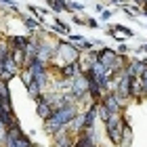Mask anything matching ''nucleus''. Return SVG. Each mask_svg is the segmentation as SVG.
<instances>
[{
	"mask_svg": "<svg viewBox=\"0 0 147 147\" xmlns=\"http://www.w3.org/2000/svg\"><path fill=\"white\" fill-rule=\"evenodd\" d=\"M67 9H71V11H84V4H80V2H67Z\"/></svg>",
	"mask_w": 147,
	"mask_h": 147,
	"instance_id": "nucleus-10",
	"label": "nucleus"
},
{
	"mask_svg": "<svg viewBox=\"0 0 147 147\" xmlns=\"http://www.w3.org/2000/svg\"><path fill=\"white\" fill-rule=\"evenodd\" d=\"M46 2H49V4H51V9H53V11H57V13L67 11V2H65V0H46Z\"/></svg>",
	"mask_w": 147,
	"mask_h": 147,
	"instance_id": "nucleus-8",
	"label": "nucleus"
},
{
	"mask_svg": "<svg viewBox=\"0 0 147 147\" xmlns=\"http://www.w3.org/2000/svg\"><path fill=\"white\" fill-rule=\"evenodd\" d=\"M19 80L23 82V86H28L32 80H34V74H32L28 67H21V69H19Z\"/></svg>",
	"mask_w": 147,
	"mask_h": 147,
	"instance_id": "nucleus-7",
	"label": "nucleus"
},
{
	"mask_svg": "<svg viewBox=\"0 0 147 147\" xmlns=\"http://www.w3.org/2000/svg\"><path fill=\"white\" fill-rule=\"evenodd\" d=\"M74 147H86V145H80V143H74Z\"/></svg>",
	"mask_w": 147,
	"mask_h": 147,
	"instance_id": "nucleus-16",
	"label": "nucleus"
},
{
	"mask_svg": "<svg viewBox=\"0 0 147 147\" xmlns=\"http://www.w3.org/2000/svg\"><path fill=\"white\" fill-rule=\"evenodd\" d=\"M55 32H59V34H65V36H69V28L65 25L63 21H59V19H55Z\"/></svg>",
	"mask_w": 147,
	"mask_h": 147,
	"instance_id": "nucleus-9",
	"label": "nucleus"
},
{
	"mask_svg": "<svg viewBox=\"0 0 147 147\" xmlns=\"http://www.w3.org/2000/svg\"><path fill=\"white\" fill-rule=\"evenodd\" d=\"M139 53H147V42H145V44H141V46H139Z\"/></svg>",
	"mask_w": 147,
	"mask_h": 147,
	"instance_id": "nucleus-14",
	"label": "nucleus"
},
{
	"mask_svg": "<svg viewBox=\"0 0 147 147\" xmlns=\"http://www.w3.org/2000/svg\"><path fill=\"white\" fill-rule=\"evenodd\" d=\"M116 59H118V53H116V51L107 49V46H103V49H99V57H97V61L101 63V65H105V67H107V69H111V67H113V63H116Z\"/></svg>",
	"mask_w": 147,
	"mask_h": 147,
	"instance_id": "nucleus-2",
	"label": "nucleus"
},
{
	"mask_svg": "<svg viewBox=\"0 0 147 147\" xmlns=\"http://www.w3.org/2000/svg\"><path fill=\"white\" fill-rule=\"evenodd\" d=\"M126 51H128V46L122 42V44H120V49H118V55H122V53H126Z\"/></svg>",
	"mask_w": 147,
	"mask_h": 147,
	"instance_id": "nucleus-12",
	"label": "nucleus"
},
{
	"mask_svg": "<svg viewBox=\"0 0 147 147\" xmlns=\"http://www.w3.org/2000/svg\"><path fill=\"white\" fill-rule=\"evenodd\" d=\"M132 2H135L137 6H143V4H145V0H132Z\"/></svg>",
	"mask_w": 147,
	"mask_h": 147,
	"instance_id": "nucleus-15",
	"label": "nucleus"
},
{
	"mask_svg": "<svg viewBox=\"0 0 147 147\" xmlns=\"http://www.w3.org/2000/svg\"><path fill=\"white\" fill-rule=\"evenodd\" d=\"M36 113H38V118L44 122L46 118H51V113H53V107H51V105L44 101V99H36Z\"/></svg>",
	"mask_w": 147,
	"mask_h": 147,
	"instance_id": "nucleus-4",
	"label": "nucleus"
},
{
	"mask_svg": "<svg viewBox=\"0 0 147 147\" xmlns=\"http://www.w3.org/2000/svg\"><path fill=\"white\" fill-rule=\"evenodd\" d=\"M126 120L122 118V113H111L109 120L105 122V132H107V139L111 145H122V130H124Z\"/></svg>",
	"mask_w": 147,
	"mask_h": 147,
	"instance_id": "nucleus-1",
	"label": "nucleus"
},
{
	"mask_svg": "<svg viewBox=\"0 0 147 147\" xmlns=\"http://www.w3.org/2000/svg\"><path fill=\"white\" fill-rule=\"evenodd\" d=\"M109 34H111L113 38H118V40H124V38H132V36H135L130 30L122 28V25H113V28L109 30Z\"/></svg>",
	"mask_w": 147,
	"mask_h": 147,
	"instance_id": "nucleus-5",
	"label": "nucleus"
},
{
	"mask_svg": "<svg viewBox=\"0 0 147 147\" xmlns=\"http://www.w3.org/2000/svg\"><path fill=\"white\" fill-rule=\"evenodd\" d=\"M59 74H61V78H65V80H74L76 76L82 74V69H80L78 61H69V63H63L61 67H59Z\"/></svg>",
	"mask_w": 147,
	"mask_h": 147,
	"instance_id": "nucleus-3",
	"label": "nucleus"
},
{
	"mask_svg": "<svg viewBox=\"0 0 147 147\" xmlns=\"http://www.w3.org/2000/svg\"><path fill=\"white\" fill-rule=\"evenodd\" d=\"M111 17V11H101V19H109Z\"/></svg>",
	"mask_w": 147,
	"mask_h": 147,
	"instance_id": "nucleus-13",
	"label": "nucleus"
},
{
	"mask_svg": "<svg viewBox=\"0 0 147 147\" xmlns=\"http://www.w3.org/2000/svg\"><path fill=\"white\" fill-rule=\"evenodd\" d=\"M86 25H88V28H97V19H86Z\"/></svg>",
	"mask_w": 147,
	"mask_h": 147,
	"instance_id": "nucleus-11",
	"label": "nucleus"
},
{
	"mask_svg": "<svg viewBox=\"0 0 147 147\" xmlns=\"http://www.w3.org/2000/svg\"><path fill=\"white\" fill-rule=\"evenodd\" d=\"M132 145V128L128 126V122L124 124V130H122V145L120 147H130Z\"/></svg>",
	"mask_w": 147,
	"mask_h": 147,
	"instance_id": "nucleus-6",
	"label": "nucleus"
}]
</instances>
